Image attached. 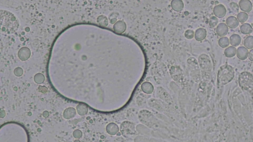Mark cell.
<instances>
[{
  "label": "cell",
  "mask_w": 253,
  "mask_h": 142,
  "mask_svg": "<svg viewBox=\"0 0 253 142\" xmlns=\"http://www.w3.org/2000/svg\"><path fill=\"white\" fill-rule=\"evenodd\" d=\"M19 26V20L16 15L9 11L2 10L1 11L2 32L7 34L14 33Z\"/></svg>",
  "instance_id": "obj_1"
},
{
  "label": "cell",
  "mask_w": 253,
  "mask_h": 142,
  "mask_svg": "<svg viewBox=\"0 0 253 142\" xmlns=\"http://www.w3.org/2000/svg\"><path fill=\"white\" fill-rule=\"evenodd\" d=\"M234 77V69L231 66L225 65L221 66L218 72V84L219 86H222L231 82Z\"/></svg>",
  "instance_id": "obj_2"
},
{
  "label": "cell",
  "mask_w": 253,
  "mask_h": 142,
  "mask_svg": "<svg viewBox=\"0 0 253 142\" xmlns=\"http://www.w3.org/2000/svg\"><path fill=\"white\" fill-rule=\"evenodd\" d=\"M239 82L242 89L250 94L253 103V76L248 72H243L239 76Z\"/></svg>",
  "instance_id": "obj_3"
},
{
  "label": "cell",
  "mask_w": 253,
  "mask_h": 142,
  "mask_svg": "<svg viewBox=\"0 0 253 142\" xmlns=\"http://www.w3.org/2000/svg\"><path fill=\"white\" fill-rule=\"evenodd\" d=\"M213 12L216 17L218 18H222L226 15V10L224 5L220 4L215 7Z\"/></svg>",
  "instance_id": "obj_4"
},
{
  "label": "cell",
  "mask_w": 253,
  "mask_h": 142,
  "mask_svg": "<svg viewBox=\"0 0 253 142\" xmlns=\"http://www.w3.org/2000/svg\"><path fill=\"white\" fill-rule=\"evenodd\" d=\"M239 6L240 10L246 12H251L253 7L252 2L250 0H240Z\"/></svg>",
  "instance_id": "obj_5"
},
{
  "label": "cell",
  "mask_w": 253,
  "mask_h": 142,
  "mask_svg": "<svg viewBox=\"0 0 253 142\" xmlns=\"http://www.w3.org/2000/svg\"><path fill=\"white\" fill-rule=\"evenodd\" d=\"M237 57L241 60H244L248 57L249 51L244 47H240L238 48L236 51Z\"/></svg>",
  "instance_id": "obj_6"
},
{
  "label": "cell",
  "mask_w": 253,
  "mask_h": 142,
  "mask_svg": "<svg viewBox=\"0 0 253 142\" xmlns=\"http://www.w3.org/2000/svg\"><path fill=\"white\" fill-rule=\"evenodd\" d=\"M228 28L227 25L224 23H221L216 27V34L220 37H224L227 35Z\"/></svg>",
  "instance_id": "obj_7"
},
{
  "label": "cell",
  "mask_w": 253,
  "mask_h": 142,
  "mask_svg": "<svg viewBox=\"0 0 253 142\" xmlns=\"http://www.w3.org/2000/svg\"><path fill=\"white\" fill-rule=\"evenodd\" d=\"M126 24L124 21H118L114 25L113 28L116 33L119 34L124 33L126 30Z\"/></svg>",
  "instance_id": "obj_8"
},
{
  "label": "cell",
  "mask_w": 253,
  "mask_h": 142,
  "mask_svg": "<svg viewBox=\"0 0 253 142\" xmlns=\"http://www.w3.org/2000/svg\"><path fill=\"white\" fill-rule=\"evenodd\" d=\"M171 5V8L176 12L181 11L184 8V4L182 0H172Z\"/></svg>",
  "instance_id": "obj_9"
},
{
  "label": "cell",
  "mask_w": 253,
  "mask_h": 142,
  "mask_svg": "<svg viewBox=\"0 0 253 142\" xmlns=\"http://www.w3.org/2000/svg\"><path fill=\"white\" fill-rule=\"evenodd\" d=\"M226 22L227 26L231 29L236 28L239 25V22L237 18L233 16L228 17L226 19Z\"/></svg>",
  "instance_id": "obj_10"
},
{
  "label": "cell",
  "mask_w": 253,
  "mask_h": 142,
  "mask_svg": "<svg viewBox=\"0 0 253 142\" xmlns=\"http://www.w3.org/2000/svg\"><path fill=\"white\" fill-rule=\"evenodd\" d=\"M31 52L28 48L26 47H23L20 49L18 52V56L20 60L22 61H26L29 59V58L30 56Z\"/></svg>",
  "instance_id": "obj_11"
},
{
  "label": "cell",
  "mask_w": 253,
  "mask_h": 142,
  "mask_svg": "<svg viewBox=\"0 0 253 142\" xmlns=\"http://www.w3.org/2000/svg\"><path fill=\"white\" fill-rule=\"evenodd\" d=\"M207 36V31L202 28L198 29L195 33V38L197 41H201L204 40Z\"/></svg>",
  "instance_id": "obj_12"
},
{
  "label": "cell",
  "mask_w": 253,
  "mask_h": 142,
  "mask_svg": "<svg viewBox=\"0 0 253 142\" xmlns=\"http://www.w3.org/2000/svg\"><path fill=\"white\" fill-rule=\"evenodd\" d=\"M76 115V110H75L74 108H68L65 110L63 114V116L64 117V119H66V120H69V119L74 118Z\"/></svg>",
  "instance_id": "obj_13"
},
{
  "label": "cell",
  "mask_w": 253,
  "mask_h": 142,
  "mask_svg": "<svg viewBox=\"0 0 253 142\" xmlns=\"http://www.w3.org/2000/svg\"><path fill=\"white\" fill-rule=\"evenodd\" d=\"M230 44L232 46L236 47L240 45L241 42V38L237 34H233L231 36L230 39Z\"/></svg>",
  "instance_id": "obj_14"
},
{
  "label": "cell",
  "mask_w": 253,
  "mask_h": 142,
  "mask_svg": "<svg viewBox=\"0 0 253 142\" xmlns=\"http://www.w3.org/2000/svg\"><path fill=\"white\" fill-rule=\"evenodd\" d=\"M240 31L243 34L248 35L253 32V29L250 24L244 23L240 26Z\"/></svg>",
  "instance_id": "obj_15"
},
{
  "label": "cell",
  "mask_w": 253,
  "mask_h": 142,
  "mask_svg": "<svg viewBox=\"0 0 253 142\" xmlns=\"http://www.w3.org/2000/svg\"><path fill=\"white\" fill-rule=\"evenodd\" d=\"M237 49L236 47L233 46H231L230 47H227L225 49V56L228 58L232 57H234L236 54Z\"/></svg>",
  "instance_id": "obj_16"
},
{
  "label": "cell",
  "mask_w": 253,
  "mask_h": 142,
  "mask_svg": "<svg viewBox=\"0 0 253 142\" xmlns=\"http://www.w3.org/2000/svg\"><path fill=\"white\" fill-rule=\"evenodd\" d=\"M118 127L115 123H111L107 126V132L110 135H115L118 132Z\"/></svg>",
  "instance_id": "obj_17"
},
{
  "label": "cell",
  "mask_w": 253,
  "mask_h": 142,
  "mask_svg": "<svg viewBox=\"0 0 253 142\" xmlns=\"http://www.w3.org/2000/svg\"><path fill=\"white\" fill-rule=\"evenodd\" d=\"M88 107L84 104H80L77 106V111L80 115H84L88 113Z\"/></svg>",
  "instance_id": "obj_18"
},
{
  "label": "cell",
  "mask_w": 253,
  "mask_h": 142,
  "mask_svg": "<svg viewBox=\"0 0 253 142\" xmlns=\"http://www.w3.org/2000/svg\"><path fill=\"white\" fill-rule=\"evenodd\" d=\"M230 40L227 37H222L221 38L219 39V45L222 48H226L230 46Z\"/></svg>",
  "instance_id": "obj_19"
},
{
  "label": "cell",
  "mask_w": 253,
  "mask_h": 142,
  "mask_svg": "<svg viewBox=\"0 0 253 142\" xmlns=\"http://www.w3.org/2000/svg\"><path fill=\"white\" fill-rule=\"evenodd\" d=\"M244 45L247 49L253 48V36H250L247 37L244 41Z\"/></svg>",
  "instance_id": "obj_20"
},
{
  "label": "cell",
  "mask_w": 253,
  "mask_h": 142,
  "mask_svg": "<svg viewBox=\"0 0 253 142\" xmlns=\"http://www.w3.org/2000/svg\"><path fill=\"white\" fill-rule=\"evenodd\" d=\"M237 18L240 22H245L248 19V15L245 12H240L237 14Z\"/></svg>",
  "instance_id": "obj_21"
},
{
  "label": "cell",
  "mask_w": 253,
  "mask_h": 142,
  "mask_svg": "<svg viewBox=\"0 0 253 142\" xmlns=\"http://www.w3.org/2000/svg\"><path fill=\"white\" fill-rule=\"evenodd\" d=\"M34 81L36 83L41 84L43 83L45 81V76L43 74L40 73L36 74L34 76Z\"/></svg>",
  "instance_id": "obj_22"
},
{
  "label": "cell",
  "mask_w": 253,
  "mask_h": 142,
  "mask_svg": "<svg viewBox=\"0 0 253 142\" xmlns=\"http://www.w3.org/2000/svg\"><path fill=\"white\" fill-rule=\"evenodd\" d=\"M98 22L101 25L103 26H107L108 24L107 18V17H104L103 15H102L101 17H98Z\"/></svg>",
  "instance_id": "obj_23"
},
{
  "label": "cell",
  "mask_w": 253,
  "mask_h": 142,
  "mask_svg": "<svg viewBox=\"0 0 253 142\" xmlns=\"http://www.w3.org/2000/svg\"><path fill=\"white\" fill-rule=\"evenodd\" d=\"M218 22H219V21H218L217 17H211L210 19V26L211 28H214V27H216V26L217 25V24H218Z\"/></svg>",
  "instance_id": "obj_24"
},
{
  "label": "cell",
  "mask_w": 253,
  "mask_h": 142,
  "mask_svg": "<svg viewBox=\"0 0 253 142\" xmlns=\"http://www.w3.org/2000/svg\"><path fill=\"white\" fill-rule=\"evenodd\" d=\"M194 35H195V34H194V32L192 30H187L185 32V37H186V38H187V39H189V40L192 39L194 37Z\"/></svg>",
  "instance_id": "obj_25"
},
{
  "label": "cell",
  "mask_w": 253,
  "mask_h": 142,
  "mask_svg": "<svg viewBox=\"0 0 253 142\" xmlns=\"http://www.w3.org/2000/svg\"><path fill=\"white\" fill-rule=\"evenodd\" d=\"M14 73L16 76H22V75L23 73V71L22 69L21 68H17L14 70Z\"/></svg>",
  "instance_id": "obj_26"
},
{
  "label": "cell",
  "mask_w": 253,
  "mask_h": 142,
  "mask_svg": "<svg viewBox=\"0 0 253 142\" xmlns=\"http://www.w3.org/2000/svg\"><path fill=\"white\" fill-rule=\"evenodd\" d=\"M82 136V132L81 131L79 130H75L73 132V136L75 138L79 139Z\"/></svg>",
  "instance_id": "obj_27"
},
{
  "label": "cell",
  "mask_w": 253,
  "mask_h": 142,
  "mask_svg": "<svg viewBox=\"0 0 253 142\" xmlns=\"http://www.w3.org/2000/svg\"><path fill=\"white\" fill-rule=\"evenodd\" d=\"M231 7L233 9V11H236V12L238 11V8H239L238 6L236 3H234V2L231 3Z\"/></svg>",
  "instance_id": "obj_28"
},
{
  "label": "cell",
  "mask_w": 253,
  "mask_h": 142,
  "mask_svg": "<svg viewBox=\"0 0 253 142\" xmlns=\"http://www.w3.org/2000/svg\"><path fill=\"white\" fill-rule=\"evenodd\" d=\"M39 90L40 91L42 92L43 93H46L47 91V89L46 87L45 86H39Z\"/></svg>",
  "instance_id": "obj_29"
},
{
  "label": "cell",
  "mask_w": 253,
  "mask_h": 142,
  "mask_svg": "<svg viewBox=\"0 0 253 142\" xmlns=\"http://www.w3.org/2000/svg\"><path fill=\"white\" fill-rule=\"evenodd\" d=\"M248 58L250 61H253V49H251L249 52Z\"/></svg>",
  "instance_id": "obj_30"
},
{
  "label": "cell",
  "mask_w": 253,
  "mask_h": 142,
  "mask_svg": "<svg viewBox=\"0 0 253 142\" xmlns=\"http://www.w3.org/2000/svg\"><path fill=\"white\" fill-rule=\"evenodd\" d=\"M43 116H45V117H47V116H49V114L47 111H45L43 113Z\"/></svg>",
  "instance_id": "obj_31"
}]
</instances>
